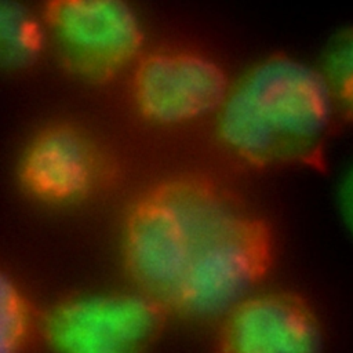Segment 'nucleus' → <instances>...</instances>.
<instances>
[{
	"instance_id": "9b49d317",
	"label": "nucleus",
	"mask_w": 353,
	"mask_h": 353,
	"mask_svg": "<svg viewBox=\"0 0 353 353\" xmlns=\"http://www.w3.org/2000/svg\"><path fill=\"white\" fill-rule=\"evenodd\" d=\"M339 205L343 221L353 234V168L342 181L339 189Z\"/></svg>"
},
{
	"instance_id": "9d476101",
	"label": "nucleus",
	"mask_w": 353,
	"mask_h": 353,
	"mask_svg": "<svg viewBox=\"0 0 353 353\" xmlns=\"http://www.w3.org/2000/svg\"><path fill=\"white\" fill-rule=\"evenodd\" d=\"M321 70L331 87L338 113L353 120V29L341 32L332 39Z\"/></svg>"
},
{
	"instance_id": "f03ea898",
	"label": "nucleus",
	"mask_w": 353,
	"mask_h": 353,
	"mask_svg": "<svg viewBox=\"0 0 353 353\" xmlns=\"http://www.w3.org/2000/svg\"><path fill=\"white\" fill-rule=\"evenodd\" d=\"M336 113L323 70L277 54L232 84L216 114V135L234 157L252 167L323 168Z\"/></svg>"
},
{
	"instance_id": "f257e3e1",
	"label": "nucleus",
	"mask_w": 353,
	"mask_h": 353,
	"mask_svg": "<svg viewBox=\"0 0 353 353\" xmlns=\"http://www.w3.org/2000/svg\"><path fill=\"white\" fill-rule=\"evenodd\" d=\"M123 256L137 290L168 314L222 320L266 276L273 237L268 222L228 188L179 174L134 201Z\"/></svg>"
},
{
	"instance_id": "6e6552de",
	"label": "nucleus",
	"mask_w": 353,
	"mask_h": 353,
	"mask_svg": "<svg viewBox=\"0 0 353 353\" xmlns=\"http://www.w3.org/2000/svg\"><path fill=\"white\" fill-rule=\"evenodd\" d=\"M46 28L36 15L17 1L0 3V58L4 66L33 65L44 50Z\"/></svg>"
},
{
	"instance_id": "423d86ee",
	"label": "nucleus",
	"mask_w": 353,
	"mask_h": 353,
	"mask_svg": "<svg viewBox=\"0 0 353 353\" xmlns=\"http://www.w3.org/2000/svg\"><path fill=\"white\" fill-rule=\"evenodd\" d=\"M313 309L290 292L250 295L222 320L215 353H323Z\"/></svg>"
},
{
	"instance_id": "39448f33",
	"label": "nucleus",
	"mask_w": 353,
	"mask_h": 353,
	"mask_svg": "<svg viewBox=\"0 0 353 353\" xmlns=\"http://www.w3.org/2000/svg\"><path fill=\"white\" fill-rule=\"evenodd\" d=\"M230 87L216 61L181 47H160L142 54L131 84L139 114L160 125H181L218 114Z\"/></svg>"
},
{
	"instance_id": "1a4fd4ad",
	"label": "nucleus",
	"mask_w": 353,
	"mask_h": 353,
	"mask_svg": "<svg viewBox=\"0 0 353 353\" xmlns=\"http://www.w3.org/2000/svg\"><path fill=\"white\" fill-rule=\"evenodd\" d=\"M0 353H25L33 334H40L28 298L18 284L6 273L0 280Z\"/></svg>"
},
{
	"instance_id": "7ed1b4c3",
	"label": "nucleus",
	"mask_w": 353,
	"mask_h": 353,
	"mask_svg": "<svg viewBox=\"0 0 353 353\" xmlns=\"http://www.w3.org/2000/svg\"><path fill=\"white\" fill-rule=\"evenodd\" d=\"M167 312L141 291L66 298L40 317L54 353H154Z\"/></svg>"
},
{
	"instance_id": "0eeeda50",
	"label": "nucleus",
	"mask_w": 353,
	"mask_h": 353,
	"mask_svg": "<svg viewBox=\"0 0 353 353\" xmlns=\"http://www.w3.org/2000/svg\"><path fill=\"white\" fill-rule=\"evenodd\" d=\"M103 175L105 160L99 148L83 130L66 123L39 132L19 167L23 188L36 199L50 203L88 196Z\"/></svg>"
},
{
	"instance_id": "20e7f679",
	"label": "nucleus",
	"mask_w": 353,
	"mask_h": 353,
	"mask_svg": "<svg viewBox=\"0 0 353 353\" xmlns=\"http://www.w3.org/2000/svg\"><path fill=\"white\" fill-rule=\"evenodd\" d=\"M43 21L62 65L94 83L113 79L143 44L137 12L120 0L47 1Z\"/></svg>"
}]
</instances>
